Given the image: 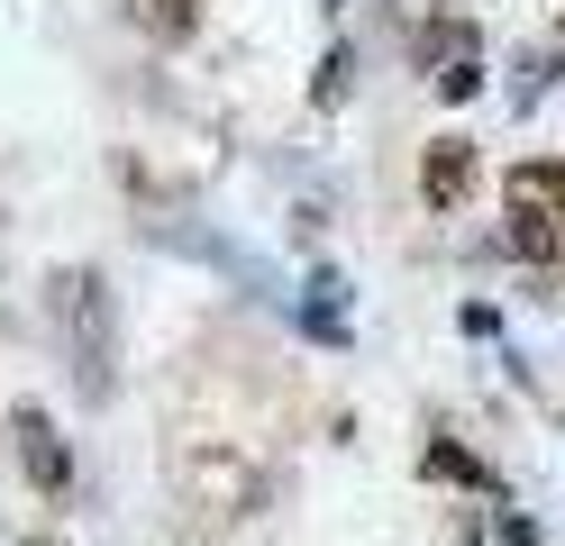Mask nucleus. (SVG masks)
Wrapping results in <instances>:
<instances>
[{"label": "nucleus", "mask_w": 565, "mask_h": 546, "mask_svg": "<svg viewBox=\"0 0 565 546\" xmlns=\"http://www.w3.org/2000/svg\"><path fill=\"white\" fill-rule=\"evenodd\" d=\"M502 246L520 265L556 274V255H565V164L556 156H529L502 173Z\"/></svg>", "instance_id": "f03ea898"}, {"label": "nucleus", "mask_w": 565, "mask_h": 546, "mask_svg": "<svg viewBox=\"0 0 565 546\" xmlns=\"http://www.w3.org/2000/svg\"><path fill=\"white\" fill-rule=\"evenodd\" d=\"M46 319L64 338V364H74L83 400H110L119 392V310H110V282L92 265H55L46 274Z\"/></svg>", "instance_id": "f257e3e1"}, {"label": "nucleus", "mask_w": 565, "mask_h": 546, "mask_svg": "<svg viewBox=\"0 0 565 546\" xmlns=\"http://www.w3.org/2000/svg\"><path fill=\"white\" fill-rule=\"evenodd\" d=\"M329 10H338V0H329Z\"/></svg>", "instance_id": "ddd939ff"}, {"label": "nucleus", "mask_w": 565, "mask_h": 546, "mask_svg": "<svg viewBox=\"0 0 565 546\" xmlns=\"http://www.w3.org/2000/svg\"><path fill=\"white\" fill-rule=\"evenodd\" d=\"M466 192H475V146H466V137H438L429 156H419V201H429V210H456Z\"/></svg>", "instance_id": "423d86ee"}, {"label": "nucleus", "mask_w": 565, "mask_h": 546, "mask_svg": "<svg viewBox=\"0 0 565 546\" xmlns=\"http://www.w3.org/2000/svg\"><path fill=\"white\" fill-rule=\"evenodd\" d=\"M419 73H429L438 100H475V83H483L475 19H429V28H419Z\"/></svg>", "instance_id": "39448f33"}, {"label": "nucleus", "mask_w": 565, "mask_h": 546, "mask_svg": "<svg viewBox=\"0 0 565 546\" xmlns=\"http://www.w3.org/2000/svg\"><path fill=\"white\" fill-rule=\"evenodd\" d=\"M28 546H55V537H28Z\"/></svg>", "instance_id": "f8f14e48"}, {"label": "nucleus", "mask_w": 565, "mask_h": 546, "mask_svg": "<svg viewBox=\"0 0 565 546\" xmlns=\"http://www.w3.org/2000/svg\"><path fill=\"white\" fill-rule=\"evenodd\" d=\"M347 92H356V46H329V55H320V73H310V100L338 109Z\"/></svg>", "instance_id": "1a4fd4ad"}, {"label": "nucleus", "mask_w": 565, "mask_h": 546, "mask_svg": "<svg viewBox=\"0 0 565 546\" xmlns=\"http://www.w3.org/2000/svg\"><path fill=\"white\" fill-rule=\"evenodd\" d=\"M10 456H19V473L46 501H74V447H64V428L38 410V400H19V410H10Z\"/></svg>", "instance_id": "20e7f679"}, {"label": "nucleus", "mask_w": 565, "mask_h": 546, "mask_svg": "<svg viewBox=\"0 0 565 546\" xmlns=\"http://www.w3.org/2000/svg\"><path fill=\"white\" fill-rule=\"evenodd\" d=\"M419 473H429V483H456V492H492V501H502V483H492V464H483L475 447H456V437H429V456H419Z\"/></svg>", "instance_id": "0eeeda50"}, {"label": "nucleus", "mask_w": 565, "mask_h": 546, "mask_svg": "<svg viewBox=\"0 0 565 546\" xmlns=\"http://www.w3.org/2000/svg\"><path fill=\"white\" fill-rule=\"evenodd\" d=\"M301 328H310V338H329V346H347V282L320 265V274H310V301H301Z\"/></svg>", "instance_id": "6e6552de"}, {"label": "nucleus", "mask_w": 565, "mask_h": 546, "mask_svg": "<svg viewBox=\"0 0 565 546\" xmlns=\"http://www.w3.org/2000/svg\"><path fill=\"white\" fill-rule=\"evenodd\" d=\"M547 64H556V73H565V19H556V28H547Z\"/></svg>", "instance_id": "9b49d317"}, {"label": "nucleus", "mask_w": 565, "mask_h": 546, "mask_svg": "<svg viewBox=\"0 0 565 546\" xmlns=\"http://www.w3.org/2000/svg\"><path fill=\"white\" fill-rule=\"evenodd\" d=\"M502 546H547V537H539V528H529V520H520V510H502Z\"/></svg>", "instance_id": "9d476101"}, {"label": "nucleus", "mask_w": 565, "mask_h": 546, "mask_svg": "<svg viewBox=\"0 0 565 546\" xmlns=\"http://www.w3.org/2000/svg\"><path fill=\"white\" fill-rule=\"evenodd\" d=\"M173 483H183V501L201 510V520H256L265 510V473L246 464L237 447H183Z\"/></svg>", "instance_id": "7ed1b4c3"}]
</instances>
